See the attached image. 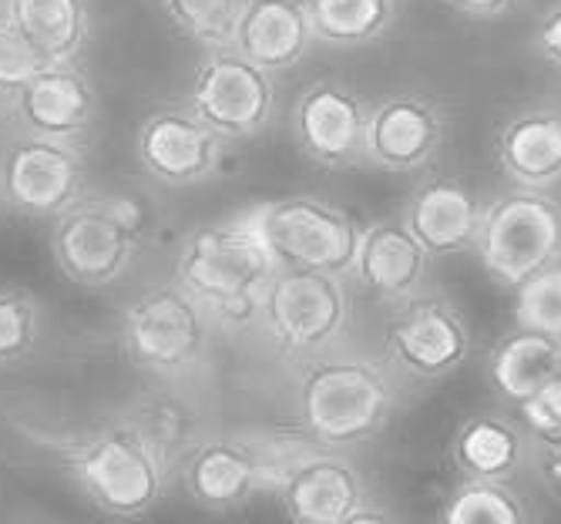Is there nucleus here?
I'll list each match as a JSON object with an SVG mask.
<instances>
[{
  "label": "nucleus",
  "instance_id": "obj_1",
  "mask_svg": "<svg viewBox=\"0 0 561 524\" xmlns=\"http://www.w3.org/2000/svg\"><path fill=\"white\" fill-rule=\"evenodd\" d=\"M279 255L266 242L256 208L195 226L175 252V283L213 317L216 330H249L260 323L263 299L279 273Z\"/></svg>",
  "mask_w": 561,
  "mask_h": 524
},
{
  "label": "nucleus",
  "instance_id": "obj_2",
  "mask_svg": "<svg viewBox=\"0 0 561 524\" xmlns=\"http://www.w3.org/2000/svg\"><path fill=\"white\" fill-rule=\"evenodd\" d=\"M296 421L327 447L377 437L400 403L397 371L364 353H323L306 360L296 380Z\"/></svg>",
  "mask_w": 561,
  "mask_h": 524
},
{
  "label": "nucleus",
  "instance_id": "obj_3",
  "mask_svg": "<svg viewBox=\"0 0 561 524\" xmlns=\"http://www.w3.org/2000/svg\"><path fill=\"white\" fill-rule=\"evenodd\" d=\"M148 219L135 195L91 189L50 223L47 246L58 273L88 293L125 283L145 252Z\"/></svg>",
  "mask_w": 561,
  "mask_h": 524
},
{
  "label": "nucleus",
  "instance_id": "obj_4",
  "mask_svg": "<svg viewBox=\"0 0 561 524\" xmlns=\"http://www.w3.org/2000/svg\"><path fill=\"white\" fill-rule=\"evenodd\" d=\"M213 317L175 280L131 296L118 317V346L138 374L156 384L195 377L213 350Z\"/></svg>",
  "mask_w": 561,
  "mask_h": 524
},
{
  "label": "nucleus",
  "instance_id": "obj_5",
  "mask_svg": "<svg viewBox=\"0 0 561 524\" xmlns=\"http://www.w3.org/2000/svg\"><path fill=\"white\" fill-rule=\"evenodd\" d=\"M65 464L88 504L115 517L148 514L172 485L169 467L122 413L68 444Z\"/></svg>",
  "mask_w": 561,
  "mask_h": 524
},
{
  "label": "nucleus",
  "instance_id": "obj_6",
  "mask_svg": "<svg viewBox=\"0 0 561 524\" xmlns=\"http://www.w3.org/2000/svg\"><path fill=\"white\" fill-rule=\"evenodd\" d=\"M474 255L484 273L504 286L518 289L538 270L561 262V202L551 189H504L481 208Z\"/></svg>",
  "mask_w": 561,
  "mask_h": 524
},
{
  "label": "nucleus",
  "instance_id": "obj_7",
  "mask_svg": "<svg viewBox=\"0 0 561 524\" xmlns=\"http://www.w3.org/2000/svg\"><path fill=\"white\" fill-rule=\"evenodd\" d=\"M260 327L286 360H313L336 350L350 330L346 276L279 266L263 299Z\"/></svg>",
  "mask_w": 561,
  "mask_h": 524
},
{
  "label": "nucleus",
  "instance_id": "obj_8",
  "mask_svg": "<svg viewBox=\"0 0 561 524\" xmlns=\"http://www.w3.org/2000/svg\"><path fill=\"white\" fill-rule=\"evenodd\" d=\"M260 229L283 266H310L353 276L364 226L346 208L320 195H283L252 205Z\"/></svg>",
  "mask_w": 561,
  "mask_h": 524
},
{
  "label": "nucleus",
  "instance_id": "obj_9",
  "mask_svg": "<svg viewBox=\"0 0 561 524\" xmlns=\"http://www.w3.org/2000/svg\"><path fill=\"white\" fill-rule=\"evenodd\" d=\"M0 182L14 216L55 223L91 192V169L84 148L18 132L0 145Z\"/></svg>",
  "mask_w": 561,
  "mask_h": 524
},
{
  "label": "nucleus",
  "instance_id": "obj_10",
  "mask_svg": "<svg viewBox=\"0 0 561 524\" xmlns=\"http://www.w3.org/2000/svg\"><path fill=\"white\" fill-rule=\"evenodd\" d=\"M188 109L226 141H245L276 115V75L249 61L232 44L206 47L188 81Z\"/></svg>",
  "mask_w": 561,
  "mask_h": 524
},
{
  "label": "nucleus",
  "instance_id": "obj_11",
  "mask_svg": "<svg viewBox=\"0 0 561 524\" xmlns=\"http://www.w3.org/2000/svg\"><path fill=\"white\" fill-rule=\"evenodd\" d=\"M474 350L471 323L444 293L424 289L403 303L383 327V353L397 374L417 384H437L461 371Z\"/></svg>",
  "mask_w": 561,
  "mask_h": 524
},
{
  "label": "nucleus",
  "instance_id": "obj_12",
  "mask_svg": "<svg viewBox=\"0 0 561 524\" xmlns=\"http://www.w3.org/2000/svg\"><path fill=\"white\" fill-rule=\"evenodd\" d=\"M229 141L202 122L188 101L151 109L135 128V159L141 172L165 189L213 182L229 159Z\"/></svg>",
  "mask_w": 561,
  "mask_h": 524
},
{
  "label": "nucleus",
  "instance_id": "obj_13",
  "mask_svg": "<svg viewBox=\"0 0 561 524\" xmlns=\"http://www.w3.org/2000/svg\"><path fill=\"white\" fill-rule=\"evenodd\" d=\"M276 501L299 524H364L390 517L377 508L364 475L340 447L306 454L276 488Z\"/></svg>",
  "mask_w": 561,
  "mask_h": 524
},
{
  "label": "nucleus",
  "instance_id": "obj_14",
  "mask_svg": "<svg viewBox=\"0 0 561 524\" xmlns=\"http://www.w3.org/2000/svg\"><path fill=\"white\" fill-rule=\"evenodd\" d=\"M370 109L353 88L320 78L293 101L289 135L310 162L323 169H353L367 162Z\"/></svg>",
  "mask_w": 561,
  "mask_h": 524
},
{
  "label": "nucleus",
  "instance_id": "obj_15",
  "mask_svg": "<svg viewBox=\"0 0 561 524\" xmlns=\"http://www.w3.org/2000/svg\"><path fill=\"white\" fill-rule=\"evenodd\" d=\"M18 132L88 148L101 125V94L81 61L41 68L8 104Z\"/></svg>",
  "mask_w": 561,
  "mask_h": 524
},
{
  "label": "nucleus",
  "instance_id": "obj_16",
  "mask_svg": "<svg viewBox=\"0 0 561 524\" xmlns=\"http://www.w3.org/2000/svg\"><path fill=\"white\" fill-rule=\"evenodd\" d=\"M447 138V112L427 91H397L367 118V162L383 172H421Z\"/></svg>",
  "mask_w": 561,
  "mask_h": 524
},
{
  "label": "nucleus",
  "instance_id": "obj_17",
  "mask_svg": "<svg viewBox=\"0 0 561 524\" xmlns=\"http://www.w3.org/2000/svg\"><path fill=\"white\" fill-rule=\"evenodd\" d=\"M175 478L185 498L206 511H232L266 491V470L252 431H206L179 464Z\"/></svg>",
  "mask_w": 561,
  "mask_h": 524
},
{
  "label": "nucleus",
  "instance_id": "obj_18",
  "mask_svg": "<svg viewBox=\"0 0 561 524\" xmlns=\"http://www.w3.org/2000/svg\"><path fill=\"white\" fill-rule=\"evenodd\" d=\"M434 255L421 246V239L407 229L400 216L377 219L364 226L360 249H356L353 283L383 303H403L427 289Z\"/></svg>",
  "mask_w": 561,
  "mask_h": 524
},
{
  "label": "nucleus",
  "instance_id": "obj_19",
  "mask_svg": "<svg viewBox=\"0 0 561 524\" xmlns=\"http://www.w3.org/2000/svg\"><path fill=\"white\" fill-rule=\"evenodd\" d=\"M484 202L457 175H427L403 202L400 219L434 259L474 252Z\"/></svg>",
  "mask_w": 561,
  "mask_h": 524
},
{
  "label": "nucleus",
  "instance_id": "obj_20",
  "mask_svg": "<svg viewBox=\"0 0 561 524\" xmlns=\"http://www.w3.org/2000/svg\"><path fill=\"white\" fill-rule=\"evenodd\" d=\"M317 44L306 0H245L232 47L249 61L279 75L296 68Z\"/></svg>",
  "mask_w": 561,
  "mask_h": 524
},
{
  "label": "nucleus",
  "instance_id": "obj_21",
  "mask_svg": "<svg viewBox=\"0 0 561 524\" xmlns=\"http://www.w3.org/2000/svg\"><path fill=\"white\" fill-rule=\"evenodd\" d=\"M494 159L504 179L525 189H551L561 182V112L525 109L494 135Z\"/></svg>",
  "mask_w": 561,
  "mask_h": 524
},
{
  "label": "nucleus",
  "instance_id": "obj_22",
  "mask_svg": "<svg viewBox=\"0 0 561 524\" xmlns=\"http://www.w3.org/2000/svg\"><path fill=\"white\" fill-rule=\"evenodd\" d=\"M450 464L461 478H515L531 457L528 431L507 413H474L450 437Z\"/></svg>",
  "mask_w": 561,
  "mask_h": 524
},
{
  "label": "nucleus",
  "instance_id": "obj_23",
  "mask_svg": "<svg viewBox=\"0 0 561 524\" xmlns=\"http://www.w3.org/2000/svg\"><path fill=\"white\" fill-rule=\"evenodd\" d=\"M125 421L141 434V441L159 454V460L169 467V475H179V464L188 457V451L202 441V410L192 397L182 390H172V384H159L145 394H138L125 410Z\"/></svg>",
  "mask_w": 561,
  "mask_h": 524
},
{
  "label": "nucleus",
  "instance_id": "obj_24",
  "mask_svg": "<svg viewBox=\"0 0 561 524\" xmlns=\"http://www.w3.org/2000/svg\"><path fill=\"white\" fill-rule=\"evenodd\" d=\"M4 18L34 44L47 65L81 61L91 41L88 0H0Z\"/></svg>",
  "mask_w": 561,
  "mask_h": 524
},
{
  "label": "nucleus",
  "instance_id": "obj_25",
  "mask_svg": "<svg viewBox=\"0 0 561 524\" xmlns=\"http://www.w3.org/2000/svg\"><path fill=\"white\" fill-rule=\"evenodd\" d=\"M488 374L501 400L518 407L531 394H538L551 377L561 374V340L518 327L512 337H504L494 346L488 360Z\"/></svg>",
  "mask_w": 561,
  "mask_h": 524
},
{
  "label": "nucleus",
  "instance_id": "obj_26",
  "mask_svg": "<svg viewBox=\"0 0 561 524\" xmlns=\"http://www.w3.org/2000/svg\"><path fill=\"white\" fill-rule=\"evenodd\" d=\"M313 34L327 47H364L380 41L393 18L397 0H306Z\"/></svg>",
  "mask_w": 561,
  "mask_h": 524
},
{
  "label": "nucleus",
  "instance_id": "obj_27",
  "mask_svg": "<svg viewBox=\"0 0 561 524\" xmlns=\"http://www.w3.org/2000/svg\"><path fill=\"white\" fill-rule=\"evenodd\" d=\"M47 340V306L24 286H0V371L34 360Z\"/></svg>",
  "mask_w": 561,
  "mask_h": 524
},
{
  "label": "nucleus",
  "instance_id": "obj_28",
  "mask_svg": "<svg viewBox=\"0 0 561 524\" xmlns=\"http://www.w3.org/2000/svg\"><path fill=\"white\" fill-rule=\"evenodd\" d=\"M440 517L447 524H525L531 508L507 481L465 478L447 494Z\"/></svg>",
  "mask_w": 561,
  "mask_h": 524
},
{
  "label": "nucleus",
  "instance_id": "obj_29",
  "mask_svg": "<svg viewBox=\"0 0 561 524\" xmlns=\"http://www.w3.org/2000/svg\"><path fill=\"white\" fill-rule=\"evenodd\" d=\"M169 21L202 47L232 44L245 0H162Z\"/></svg>",
  "mask_w": 561,
  "mask_h": 524
},
{
  "label": "nucleus",
  "instance_id": "obj_30",
  "mask_svg": "<svg viewBox=\"0 0 561 524\" xmlns=\"http://www.w3.org/2000/svg\"><path fill=\"white\" fill-rule=\"evenodd\" d=\"M515 323L561 340V262H551L518 286Z\"/></svg>",
  "mask_w": 561,
  "mask_h": 524
},
{
  "label": "nucleus",
  "instance_id": "obj_31",
  "mask_svg": "<svg viewBox=\"0 0 561 524\" xmlns=\"http://www.w3.org/2000/svg\"><path fill=\"white\" fill-rule=\"evenodd\" d=\"M47 68V61L34 50V44L4 18L0 11V104L14 101V94L41 71Z\"/></svg>",
  "mask_w": 561,
  "mask_h": 524
},
{
  "label": "nucleus",
  "instance_id": "obj_32",
  "mask_svg": "<svg viewBox=\"0 0 561 524\" xmlns=\"http://www.w3.org/2000/svg\"><path fill=\"white\" fill-rule=\"evenodd\" d=\"M522 421L531 434H551L561 431V374L551 377L538 394H531L525 403H518Z\"/></svg>",
  "mask_w": 561,
  "mask_h": 524
},
{
  "label": "nucleus",
  "instance_id": "obj_33",
  "mask_svg": "<svg viewBox=\"0 0 561 524\" xmlns=\"http://www.w3.org/2000/svg\"><path fill=\"white\" fill-rule=\"evenodd\" d=\"M531 460H535V475H538L541 488L548 491V498L561 501V431L535 434Z\"/></svg>",
  "mask_w": 561,
  "mask_h": 524
},
{
  "label": "nucleus",
  "instance_id": "obj_34",
  "mask_svg": "<svg viewBox=\"0 0 561 524\" xmlns=\"http://www.w3.org/2000/svg\"><path fill=\"white\" fill-rule=\"evenodd\" d=\"M531 44L548 65L561 68V0H554V4H548L541 11L538 24L531 31Z\"/></svg>",
  "mask_w": 561,
  "mask_h": 524
},
{
  "label": "nucleus",
  "instance_id": "obj_35",
  "mask_svg": "<svg viewBox=\"0 0 561 524\" xmlns=\"http://www.w3.org/2000/svg\"><path fill=\"white\" fill-rule=\"evenodd\" d=\"M447 8L474 21H494L515 8V0H447Z\"/></svg>",
  "mask_w": 561,
  "mask_h": 524
},
{
  "label": "nucleus",
  "instance_id": "obj_36",
  "mask_svg": "<svg viewBox=\"0 0 561 524\" xmlns=\"http://www.w3.org/2000/svg\"><path fill=\"white\" fill-rule=\"evenodd\" d=\"M0 213H11V208H8V198H4V182H0Z\"/></svg>",
  "mask_w": 561,
  "mask_h": 524
}]
</instances>
